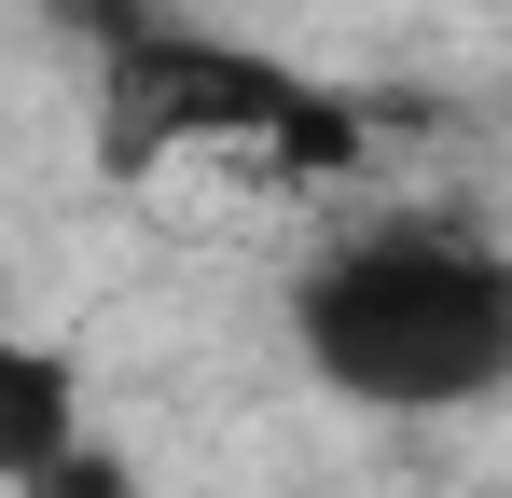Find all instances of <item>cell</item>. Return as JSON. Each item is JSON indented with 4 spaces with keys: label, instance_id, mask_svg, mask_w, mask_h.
<instances>
[{
    "label": "cell",
    "instance_id": "6da1fadb",
    "mask_svg": "<svg viewBox=\"0 0 512 498\" xmlns=\"http://www.w3.org/2000/svg\"><path fill=\"white\" fill-rule=\"evenodd\" d=\"M291 346L360 415H471L512 388V249L443 208H388L291 277Z\"/></svg>",
    "mask_w": 512,
    "mask_h": 498
},
{
    "label": "cell",
    "instance_id": "277c9868",
    "mask_svg": "<svg viewBox=\"0 0 512 498\" xmlns=\"http://www.w3.org/2000/svg\"><path fill=\"white\" fill-rule=\"evenodd\" d=\"M28 498H139V485H125V457H111V443L84 429V443H70V457H56V471H42Z\"/></svg>",
    "mask_w": 512,
    "mask_h": 498
},
{
    "label": "cell",
    "instance_id": "3957f363",
    "mask_svg": "<svg viewBox=\"0 0 512 498\" xmlns=\"http://www.w3.org/2000/svg\"><path fill=\"white\" fill-rule=\"evenodd\" d=\"M84 443V374L28 332H0V498H28L56 457Z\"/></svg>",
    "mask_w": 512,
    "mask_h": 498
},
{
    "label": "cell",
    "instance_id": "7a4b0ae2",
    "mask_svg": "<svg viewBox=\"0 0 512 498\" xmlns=\"http://www.w3.org/2000/svg\"><path fill=\"white\" fill-rule=\"evenodd\" d=\"M374 111L346 83H305L236 28L194 14H139L125 42H97V180H167V166H263V180H360L374 166Z\"/></svg>",
    "mask_w": 512,
    "mask_h": 498
},
{
    "label": "cell",
    "instance_id": "5b68a950",
    "mask_svg": "<svg viewBox=\"0 0 512 498\" xmlns=\"http://www.w3.org/2000/svg\"><path fill=\"white\" fill-rule=\"evenodd\" d=\"M42 14H56V28H70V42H125V28H139V14H167V0H42Z\"/></svg>",
    "mask_w": 512,
    "mask_h": 498
}]
</instances>
